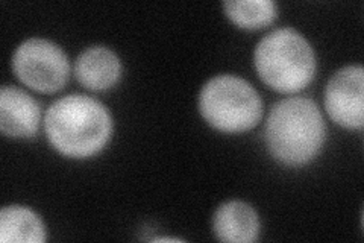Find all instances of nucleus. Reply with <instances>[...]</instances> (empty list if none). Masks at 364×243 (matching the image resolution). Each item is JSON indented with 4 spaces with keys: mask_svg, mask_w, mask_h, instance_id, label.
Listing matches in <instances>:
<instances>
[{
    "mask_svg": "<svg viewBox=\"0 0 364 243\" xmlns=\"http://www.w3.org/2000/svg\"><path fill=\"white\" fill-rule=\"evenodd\" d=\"M44 131L60 154L88 158L107 146L112 133V119L99 100L70 95L52 103L44 118Z\"/></svg>",
    "mask_w": 364,
    "mask_h": 243,
    "instance_id": "obj_1",
    "label": "nucleus"
},
{
    "mask_svg": "<svg viewBox=\"0 0 364 243\" xmlns=\"http://www.w3.org/2000/svg\"><path fill=\"white\" fill-rule=\"evenodd\" d=\"M270 154L286 166H304L321 152L325 122L317 103L309 98H287L277 102L266 122Z\"/></svg>",
    "mask_w": 364,
    "mask_h": 243,
    "instance_id": "obj_2",
    "label": "nucleus"
},
{
    "mask_svg": "<svg viewBox=\"0 0 364 243\" xmlns=\"http://www.w3.org/2000/svg\"><path fill=\"white\" fill-rule=\"evenodd\" d=\"M255 68L266 86L279 93H296L309 86L316 73L311 44L291 28L273 31L255 49Z\"/></svg>",
    "mask_w": 364,
    "mask_h": 243,
    "instance_id": "obj_3",
    "label": "nucleus"
},
{
    "mask_svg": "<svg viewBox=\"0 0 364 243\" xmlns=\"http://www.w3.org/2000/svg\"><path fill=\"white\" fill-rule=\"evenodd\" d=\"M199 110L214 130L245 133L259 122L263 102L247 81L234 75H220L202 87Z\"/></svg>",
    "mask_w": 364,
    "mask_h": 243,
    "instance_id": "obj_4",
    "label": "nucleus"
},
{
    "mask_svg": "<svg viewBox=\"0 0 364 243\" xmlns=\"http://www.w3.org/2000/svg\"><path fill=\"white\" fill-rule=\"evenodd\" d=\"M14 73L20 83L38 93H55L67 84L70 63L65 52L49 40L23 41L13 58Z\"/></svg>",
    "mask_w": 364,
    "mask_h": 243,
    "instance_id": "obj_5",
    "label": "nucleus"
},
{
    "mask_svg": "<svg viewBox=\"0 0 364 243\" xmlns=\"http://www.w3.org/2000/svg\"><path fill=\"white\" fill-rule=\"evenodd\" d=\"M364 71L348 66L333 75L325 88L326 111L337 125L361 130L364 125Z\"/></svg>",
    "mask_w": 364,
    "mask_h": 243,
    "instance_id": "obj_6",
    "label": "nucleus"
},
{
    "mask_svg": "<svg viewBox=\"0 0 364 243\" xmlns=\"http://www.w3.org/2000/svg\"><path fill=\"white\" fill-rule=\"evenodd\" d=\"M41 111L26 91L4 87L0 91V131L6 137L29 138L38 131Z\"/></svg>",
    "mask_w": 364,
    "mask_h": 243,
    "instance_id": "obj_7",
    "label": "nucleus"
},
{
    "mask_svg": "<svg viewBox=\"0 0 364 243\" xmlns=\"http://www.w3.org/2000/svg\"><path fill=\"white\" fill-rule=\"evenodd\" d=\"M75 75L85 88L104 91L117 84L122 75V63L119 56L105 46H93L77 56Z\"/></svg>",
    "mask_w": 364,
    "mask_h": 243,
    "instance_id": "obj_8",
    "label": "nucleus"
},
{
    "mask_svg": "<svg viewBox=\"0 0 364 243\" xmlns=\"http://www.w3.org/2000/svg\"><path fill=\"white\" fill-rule=\"evenodd\" d=\"M214 236L220 242L252 243L258 240L259 219L252 207L242 201L222 204L213 219Z\"/></svg>",
    "mask_w": 364,
    "mask_h": 243,
    "instance_id": "obj_9",
    "label": "nucleus"
},
{
    "mask_svg": "<svg viewBox=\"0 0 364 243\" xmlns=\"http://www.w3.org/2000/svg\"><path fill=\"white\" fill-rule=\"evenodd\" d=\"M46 228L37 213L23 205H9L0 212V242L43 243Z\"/></svg>",
    "mask_w": 364,
    "mask_h": 243,
    "instance_id": "obj_10",
    "label": "nucleus"
},
{
    "mask_svg": "<svg viewBox=\"0 0 364 243\" xmlns=\"http://www.w3.org/2000/svg\"><path fill=\"white\" fill-rule=\"evenodd\" d=\"M223 9L234 25L247 31L266 28L277 17V5L272 0H228Z\"/></svg>",
    "mask_w": 364,
    "mask_h": 243,
    "instance_id": "obj_11",
    "label": "nucleus"
}]
</instances>
